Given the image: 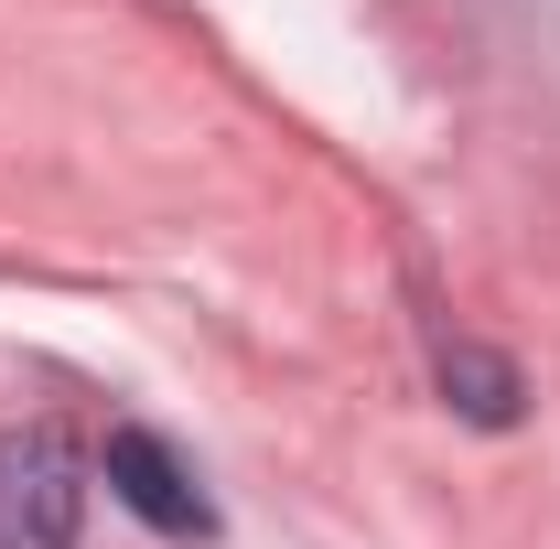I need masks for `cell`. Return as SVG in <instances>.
Here are the masks:
<instances>
[{"label":"cell","mask_w":560,"mask_h":549,"mask_svg":"<svg viewBox=\"0 0 560 549\" xmlns=\"http://www.w3.org/2000/svg\"><path fill=\"white\" fill-rule=\"evenodd\" d=\"M86 517V453L55 420L0 431V549H75Z\"/></svg>","instance_id":"1"},{"label":"cell","mask_w":560,"mask_h":549,"mask_svg":"<svg viewBox=\"0 0 560 549\" xmlns=\"http://www.w3.org/2000/svg\"><path fill=\"white\" fill-rule=\"evenodd\" d=\"M97 475H108V495L130 506L140 528H162V539H215V506L206 484H195V464L162 442V431H108V453H97Z\"/></svg>","instance_id":"2"},{"label":"cell","mask_w":560,"mask_h":549,"mask_svg":"<svg viewBox=\"0 0 560 549\" xmlns=\"http://www.w3.org/2000/svg\"><path fill=\"white\" fill-rule=\"evenodd\" d=\"M442 399H453L464 420H486V431H506V420L528 410L517 366H506V355H486V344H442Z\"/></svg>","instance_id":"3"}]
</instances>
